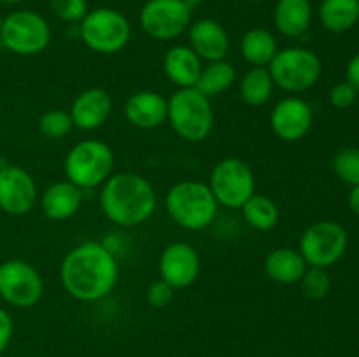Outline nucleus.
<instances>
[{"instance_id": "nucleus-35", "label": "nucleus", "mask_w": 359, "mask_h": 357, "mask_svg": "<svg viewBox=\"0 0 359 357\" xmlns=\"http://www.w3.org/2000/svg\"><path fill=\"white\" fill-rule=\"evenodd\" d=\"M346 77H347V83L353 84L356 88V91L359 93V52L356 56L351 58V62L347 63V69H346Z\"/></svg>"}, {"instance_id": "nucleus-39", "label": "nucleus", "mask_w": 359, "mask_h": 357, "mask_svg": "<svg viewBox=\"0 0 359 357\" xmlns=\"http://www.w3.org/2000/svg\"><path fill=\"white\" fill-rule=\"evenodd\" d=\"M248 2H252V4H259V2H265V0H248Z\"/></svg>"}, {"instance_id": "nucleus-40", "label": "nucleus", "mask_w": 359, "mask_h": 357, "mask_svg": "<svg viewBox=\"0 0 359 357\" xmlns=\"http://www.w3.org/2000/svg\"><path fill=\"white\" fill-rule=\"evenodd\" d=\"M2 21H4V16H2V14H0V28H2Z\"/></svg>"}, {"instance_id": "nucleus-5", "label": "nucleus", "mask_w": 359, "mask_h": 357, "mask_svg": "<svg viewBox=\"0 0 359 357\" xmlns=\"http://www.w3.org/2000/svg\"><path fill=\"white\" fill-rule=\"evenodd\" d=\"M114 170V153L104 140L84 139L74 144L63 161L67 181L77 188H100Z\"/></svg>"}, {"instance_id": "nucleus-37", "label": "nucleus", "mask_w": 359, "mask_h": 357, "mask_svg": "<svg viewBox=\"0 0 359 357\" xmlns=\"http://www.w3.org/2000/svg\"><path fill=\"white\" fill-rule=\"evenodd\" d=\"M182 2H184V4H188V6L191 7V9H193V7L200 6V4H202V2H205V0H182Z\"/></svg>"}, {"instance_id": "nucleus-6", "label": "nucleus", "mask_w": 359, "mask_h": 357, "mask_svg": "<svg viewBox=\"0 0 359 357\" xmlns=\"http://www.w3.org/2000/svg\"><path fill=\"white\" fill-rule=\"evenodd\" d=\"M79 37L90 51L98 55H116L128 46L132 24L128 18L111 7L88 10L79 23Z\"/></svg>"}, {"instance_id": "nucleus-8", "label": "nucleus", "mask_w": 359, "mask_h": 357, "mask_svg": "<svg viewBox=\"0 0 359 357\" xmlns=\"http://www.w3.org/2000/svg\"><path fill=\"white\" fill-rule=\"evenodd\" d=\"M53 31L42 14L30 9L7 14L0 28V42L7 51L18 56H35L46 51Z\"/></svg>"}, {"instance_id": "nucleus-18", "label": "nucleus", "mask_w": 359, "mask_h": 357, "mask_svg": "<svg viewBox=\"0 0 359 357\" xmlns=\"http://www.w3.org/2000/svg\"><path fill=\"white\" fill-rule=\"evenodd\" d=\"M168 102L153 90L135 91L125 104V118L139 130H156L167 122Z\"/></svg>"}, {"instance_id": "nucleus-14", "label": "nucleus", "mask_w": 359, "mask_h": 357, "mask_svg": "<svg viewBox=\"0 0 359 357\" xmlns=\"http://www.w3.org/2000/svg\"><path fill=\"white\" fill-rule=\"evenodd\" d=\"M202 261L196 248L188 241H172L158 259L160 279L170 284L175 290L193 286L200 275Z\"/></svg>"}, {"instance_id": "nucleus-4", "label": "nucleus", "mask_w": 359, "mask_h": 357, "mask_svg": "<svg viewBox=\"0 0 359 357\" xmlns=\"http://www.w3.org/2000/svg\"><path fill=\"white\" fill-rule=\"evenodd\" d=\"M167 122L179 139L198 144L214 130V111L210 98L196 88H182L168 98Z\"/></svg>"}, {"instance_id": "nucleus-27", "label": "nucleus", "mask_w": 359, "mask_h": 357, "mask_svg": "<svg viewBox=\"0 0 359 357\" xmlns=\"http://www.w3.org/2000/svg\"><path fill=\"white\" fill-rule=\"evenodd\" d=\"M235 79H237L235 66L228 59H217V62L203 65L195 88L202 91L205 97L214 98L230 90L235 84Z\"/></svg>"}, {"instance_id": "nucleus-34", "label": "nucleus", "mask_w": 359, "mask_h": 357, "mask_svg": "<svg viewBox=\"0 0 359 357\" xmlns=\"http://www.w3.org/2000/svg\"><path fill=\"white\" fill-rule=\"evenodd\" d=\"M14 335V321L6 308L0 307V356L6 352Z\"/></svg>"}, {"instance_id": "nucleus-10", "label": "nucleus", "mask_w": 359, "mask_h": 357, "mask_svg": "<svg viewBox=\"0 0 359 357\" xmlns=\"http://www.w3.org/2000/svg\"><path fill=\"white\" fill-rule=\"evenodd\" d=\"M349 245L346 227L335 220H318L302 233L298 251L309 266L328 270L344 258Z\"/></svg>"}, {"instance_id": "nucleus-2", "label": "nucleus", "mask_w": 359, "mask_h": 357, "mask_svg": "<svg viewBox=\"0 0 359 357\" xmlns=\"http://www.w3.org/2000/svg\"><path fill=\"white\" fill-rule=\"evenodd\" d=\"M100 188V209L116 226H140L156 210L158 196L153 184L135 172L112 174Z\"/></svg>"}, {"instance_id": "nucleus-29", "label": "nucleus", "mask_w": 359, "mask_h": 357, "mask_svg": "<svg viewBox=\"0 0 359 357\" xmlns=\"http://www.w3.org/2000/svg\"><path fill=\"white\" fill-rule=\"evenodd\" d=\"M333 170L337 177L349 186L359 184V149L344 147L333 158Z\"/></svg>"}, {"instance_id": "nucleus-26", "label": "nucleus", "mask_w": 359, "mask_h": 357, "mask_svg": "<svg viewBox=\"0 0 359 357\" xmlns=\"http://www.w3.org/2000/svg\"><path fill=\"white\" fill-rule=\"evenodd\" d=\"M245 224L256 231H270L279 224L280 210L270 196L255 195L241 206Z\"/></svg>"}, {"instance_id": "nucleus-13", "label": "nucleus", "mask_w": 359, "mask_h": 357, "mask_svg": "<svg viewBox=\"0 0 359 357\" xmlns=\"http://www.w3.org/2000/svg\"><path fill=\"white\" fill-rule=\"evenodd\" d=\"M39 200L37 184L25 168L18 164L0 167V210L7 216H25Z\"/></svg>"}, {"instance_id": "nucleus-38", "label": "nucleus", "mask_w": 359, "mask_h": 357, "mask_svg": "<svg viewBox=\"0 0 359 357\" xmlns=\"http://www.w3.org/2000/svg\"><path fill=\"white\" fill-rule=\"evenodd\" d=\"M0 2L9 4V6H11V4H20V2H23V0H0Z\"/></svg>"}, {"instance_id": "nucleus-24", "label": "nucleus", "mask_w": 359, "mask_h": 357, "mask_svg": "<svg viewBox=\"0 0 359 357\" xmlns=\"http://www.w3.org/2000/svg\"><path fill=\"white\" fill-rule=\"evenodd\" d=\"M276 84L266 66H251L238 83L242 102L249 107H263L272 98Z\"/></svg>"}, {"instance_id": "nucleus-9", "label": "nucleus", "mask_w": 359, "mask_h": 357, "mask_svg": "<svg viewBox=\"0 0 359 357\" xmlns=\"http://www.w3.org/2000/svg\"><path fill=\"white\" fill-rule=\"evenodd\" d=\"M207 184L217 205L230 210H241V206L256 192L252 168L244 160L233 156L223 158L214 164Z\"/></svg>"}, {"instance_id": "nucleus-21", "label": "nucleus", "mask_w": 359, "mask_h": 357, "mask_svg": "<svg viewBox=\"0 0 359 357\" xmlns=\"http://www.w3.org/2000/svg\"><path fill=\"white\" fill-rule=\"evenodd\" d=\"M309 265L302 252L293 247H277L266 254L263 270L272 282L280 286L300 284L302 276L307 272Z\"/></svg>"}, {"instance_id": "nucleus-30", "label": "nucleus", "mask_w": 359, "mask_h": 357, "mask_svg": "<svg viewBox=\"0 0 359 357\" xmlns=\"http://www.w3.org/2000/svg\"><path fill=\"white\" fill-rule=\"evenodd\" d=\"M300 286L307 298H311V300H323V298L328 296L330 289H332V279H330L328 272L325 268L309 266L307 272L302 276Z\"/></svg>"}, {"instance_id": "nucleus-15", "label": "nucleus", "mask_w": 359, "mask_h": 357, "mask_svg": "<svg viewBox=\"0 0 359 357\" xmlns=\"http://www.w3.org/2000/svg\"><path fill=\"white\" fill-rule=\"evenodd\" d=\"M314 122L312 107L300 97L283 98L270 112V128L273 135L284 142H298L305 139Z\"/></svg>"}, {"instance_id": "nucleus-20", "label": "nucleus", "mask_w": 359, "mask_h": 357, "mask_svg": "<svg viewBox=\"0 0 359 357\" xmlns=\"http://www.w3.org/2000/svg\"><path fill=\"white\" fill-rule=\"evenodd\" d=\"M203 62L189 46H174L165 52L163 72L177 90L195 88L202 74Z\"/></svg>"}, {"instance_id": "nucleus-11", "label": "nucleus", "mask_w": 359, "mask_h": 357, "mask_svg": "<svg viewBox=\"0 0 359 357\" xmlns=\"http://www.w3.org/2000/svg\"><path fill=\"white\" fill-rule=\"evenodd\" d=\"M44 294L41 272L25 259L0 262V298L14 308H32Z\"/></svg>"}, {"instance_id": "nucleus-3", "label": "nucleus", "mask_w": 359, "mask_h": 357, "mask_svg": "<svg viewBox=\"0 0 359 357\" xmlns=\"http://www.w3.org/2000/svg\"><path fill=\"white\" fill-rule=\"evenodd\" d=\"M165 209L179 227L202 231L214 223L219 205L207 182L181 181L168 189Z\"/></svg>"}, {"instance_id": "nucleus-1", "label": "nucleus", "mask_w": 359, "mask_h": 357, "mask_svg": "<svg viewBox=\"0 0 359 357\" xmlns=\"http://www.w3.org/2000/svg\"><path fill=\"white\" fill-rule=\"evenodd\" d=\"M119 280V262L109 245L100 241L77 244L60 262L63 290L81 303H95L114 290Z\"/></svg>"}, {"instance_id": "nucleus-7", "label": "nucleus", "mask_w": 359, "mask_h": 357, "mask_svg": "<svg viewBox=\"0 0 359 357\" xmlns=\"http://www.w3.org/2000/svg\"><path fill=\"white\" fill-rule=\"evenodd\" d=\"M273 84L291 94L304 93L318 84L323 74L321 58L307 48L279 49L269 66Z\"/></svg>"}, {"instance_id": "nucleus-31", "label": "nucleus", "mask_w": 359, "mask_h": 357, "mask_svg": "<svg viewBox=\"0 0 359 357\" xmlns=\"http://www.w3.org/2000/svg\"><path fill=\"white\" fill-rule=\"evenodd\" d=\"M51 10L65 23H81L88 14V0H51Z\"/></svg>"}, {"instance_id": "nucleus-16", "label": "nucleus", "mask_w": 359, "mask_h": 357, "mask_svg": "<svg viewBox=\"0 0 359 357\" xmlns=\"http://www.w3.org/2000/svg\"><path fill=\"white\" fill-rule=\"evenodd\" d=\"M74 128L93 132L104 126L112 114V97L104 88H88L74 98L69 111Z\"/></svg>"}, {"instance_id": "nucleus-22", "label": "nucleus", "mask_w": 359, "mask_h": 357, "mask_svg": "<svg viewBox=\"0 0 359 357\" xmlns=\"http://www.w3.org/2000/svg\"><path fill=\"white\" fill-rule=\"evenodd\" d=\"M312 23L311 0H277L273 9V24L284 37L298 38Z\"/></svg>"}, {"instance_id": "nucleus-33", "label": "nucleus", "mask_w": 359, "mask_h": 357, "mask_svg": "<svg viewBox=\"0 0 359 357\" xmlns=\"http://www.w3.org/2000/svg\"><path fill=\"white\" fill-rule=\"evenodd\" d=\"M356 98H358L356 88H354L353 84L347 83V80L335 84V86L332 88V91H330V102H332L333 107L340 108V111L353 107Z\"/></svg>"}, {"instance_id": "nucleus-28", "label": "nucleus", "mask_w": 359, "mask_h": 357, "mask_svg": "<svg viewBox=\"0 0 359 357\" xmlns=\"http://www.w3.org/2000/svg\"><path fill=\"white\" fill-rule=\"evenodd\" d=\"M74 128L72 118L69 111L62 108H49L39 118V132L49 140H62Z\"/></svg>"}, {"instance_id": "nucleus-32", "label": "nucleus", "mask_w": 359, "mask_h": 357, "mask_svg": "<svg viewBox=\"0 0 359 357\" xmlns=\"http://www.w3.org/2000/svg\"><path fill=\"white\" fill-rule=\"evenodd\" d=\"M174 296H175L174 287L161 279L154 280V282L151 284L146 290V301H147V304L153 308L168 307V304L174 301Z\"/></svg>"}, {"instance_id": "nucleus-12", "label": "nucleus", "mask_w": 359, "mask_h": 357, "mask_svg": "<svg viewBox=\"0 0 359 357\" xmlns=\"http://www.w3.org/2000/svg\"><path fill=\"white\" fill-rule=\"evenodd\" d=\"M191 10L182 0H147L140 9V28L154 41H174L188 31Z\"/></svg>"}, {"instance_id": "nucleus-36", "label": "nucleus", "mask_w": 359, "mask_h": 357, "mask_svg": "<svg viewBox=\"0 0 359 357\" xmlns=\"http://www.w3.org/2000/svg\"><path fill=\"white\" fill-rule=\"evenodd\" d=\"M347 202H349V209L353 210L356 216H359V184L353 186V189H351Z\"/></svg>"}, {"instance_id": "nucleus-23", "label": "nucleus", "mask_w": 359, "mask_h": 357, "mask_svg": "<svg viewBox=\"0 0 359 357\" xmlns=\"http://www.w3.org/2000/svg\"><path fill=\"white\" fill-rule=\"evenodd\" d=\"M279 46L276 35L266 28H251L241 38V55L251 66H269Z\"/></svg>"}, {"instance_id": "nucleus-25", "label": "nucleus", "mask_w": 359, "mask_h": 357, "mask_svg": "<svg viewBox=\"0 0 359 357\" xmlns=\"http://www.w3.org/2000/svg\"><path fill=\"white\" fill-rule=\"evenodd\" d=\"M319 20L333 34L351 30L359 21V0H323Z\"/></svg>"}, {"instance_id": "nucleus-19", "label": "nucleus", "mask_w": 359, "mask_h": 357, "mask_svg": "<svg viewBox=\"0 0 359 357\" xmlns=\"http://www.w3.org/2000/svg\"><path fill=\"white\" fill-rule=\"evenodd\" d=\"M41 210L49 220H69L79 212L83 205V189L70 181H58L49 184L41 192Z\"/></svg>"}, {"instance_id": "nucleus-17", "label": "nucleus", "mask_w": 359, "mask_h": 357, "mask_svg": "<svg viewBox=\"0 0 359 357\" xmlns=\"http://www.w3.org/2000/svg\"><path fill=\"white\" fill-rule=\"evenodd\" d=\"M188 41L189 48L205 63L226 59L230 51V37L226 28L212 18H200L191 21L188 28Z\"/></svg>"}]
</instances>
